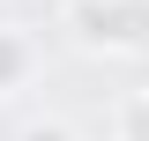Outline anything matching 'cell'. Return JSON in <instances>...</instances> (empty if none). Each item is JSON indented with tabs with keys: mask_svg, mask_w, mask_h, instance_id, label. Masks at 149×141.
Returning a JSON list of instances; mask_svg holds the SVG:
<instances>
[{
	"mask_svg": "<svg viewBox=\"0 0 149 141\" xmlns=\"http://www.w3.org/2000/svg\"><path fill=\"white\" fill-rule=\"evenodd\" d=\"M22 141H74V126H60V119H37V126H22Z\"/></svg>",
	"mask_w": 149,
	"mask_h": 141,
	"instance_id": "cell-4",
	"label": "cell"
},
{
	"mask_svg": "<svg viewBox=\"0 0 149 141\" xmlns=\"http://www.w3.org/2000/svg\"><path fill=\"white\" fill-rule=\"evenodd\" d=\"M30 74H37V45H30L22 30H8V22H0V97H15Z\"/></svg>",
	"mask_w": 149,
	"mask_h": 141,
	"instance_id": "cell-2",
	"label": "cell"
},
{
	"mask_svg": "<svg viewBox=\"0 0 149 141\" xmlns=\"http://www.w3.org/2000/svg\"><path fill=\"white\" fill-rule=\"evenodd\" d=\"M112 141H149V89H127V97H119Z\"/></svg>",
	"mask_w": 149,
	"mask_h": 141,
	"instance_id": "cell-3",
	"label": "cell"
},
{
	"mask_svg": "<svg viewBox=\"0 0 149 141\" xmlns=\"http://www.w3.org/2000/svg\"><path fill=\"white\" fill-rule=\"evenodd\" d=\"M67 37L82 52H149V0H67Z\"/></svg>",
	"mask_w": 149,
	"mask_h": 141,
	"instance_id": "cell-1",
	"label": "cell"
}]
</instances>
